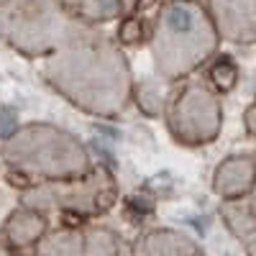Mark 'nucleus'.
Returning <instances> with one entry per match:
<instances>
[{"instance_id": "obj_1", "label": "nucleus", "mask_w": 256, "mask_h": 256, "mask_svg": "<svg viewBox=\"0 0 256 256\" xmlns=\"http://www.w3.org/2000/svg\"><path fill=\"white\" fill-rule=\"evenodd\" d=\"M116 202L113 177L98 166L90 177L52 180L46 184H31L24 195V205L34 210H59L64 216H98Z\"/></svg>"}, {"instance_id": "obj_2", "label": "nucleus", "mask_w": 256, "mask_h": 256, "mask_svg": "<svg viewBox=\"0 0 256 256\" xmlns=\"http://www.w3.org/2000/svg\"><path fill=\"white\" fill-rule=\"evenodd\" d=\"M36 256H131L120 236L108 228H62L38 244Z\"/></svg>"}, {"instance_id": "obj_3", "label": "nucleus", "mask_w": 256, "mask_h": 256, "mask_svg": "<svg viewBox=\"0 0 256 256\" xmlns=\"http://www.w3.org/2000/svg\"><path fill=\"white\" fill-rule=\"evenodd\" d=\"M44 228H46V220L34 208L20 210V212H13L10 220L6 223V238L13 246H28L44 233Z\"/></svg>"}, {"instance_id": "obj_4", "label": "nucleus", "mask_w": 256, "mask_h": 256, "mask_svg": "<svg viewBox=\"0 0 256 256\" xmlns=\"http://www.w3.org/2000/svg\"><path fill=\"white\" fill-rule=\"evenodd\" d=\"M136 256H200L192 244L174 233H152L136 246Z\"/></svg>"}, {"instance_id": "obj_5", "label": "nucleus", "mask_w": 256, "mask_h": 256, "mask_svg": "<svg viewBox=\"0 0 256 256\" xmlns=\"http://www.w3.org/2000/svg\"><path fill=\"white\" fill-rule=\"evenodd\" d=\"M0 256H20L8 238H0Z\"/></svg>"}]
</instances>
